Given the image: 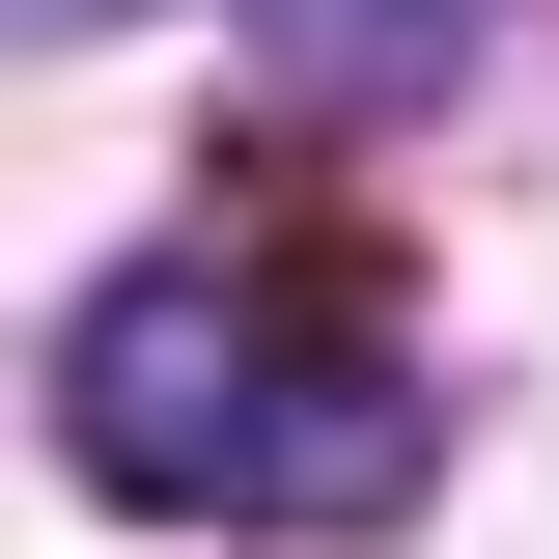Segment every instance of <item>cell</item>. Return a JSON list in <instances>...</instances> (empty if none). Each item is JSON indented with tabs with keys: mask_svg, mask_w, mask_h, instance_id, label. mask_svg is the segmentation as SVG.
Listing matches in <instances>:
<instances>
[{
	"mask_svg": "<svg viewBox=\"0 0 559 559\" xmlns=\"http://www.w3.org/2000/svg\"><path fill=\"white\" fill-rule=\"evenodd\" d=\"M280 392H336V364H280L224 308V252L84 280V336H57V448L112 503H392L419 476V419H280Z\"/></svg>",
	"mask_w": 559,
	"mask_h": 559,
	"instance_id": "cell-1",
	"label": "cell"
},
{
	"mask_svg": "<svg viewBox=\"0 0 559 559\" xmlns=\"http://www.w3.org/2000/svg\"><path fill=\"white\" fill-rule=\"evenodd\" d=\"M252 28H280V84H336V112H392V84L476 57V0H252Z\"/></svg>",
	"mask_w": 559,
	"mask_h": 559,
	"instance_id": "cell-2",
	"label": "cell"
},
{
	"mask_svg": "<svg viewBox=\"0 0 559 559\" xmlns=\"http://www.w3.org/2000/svg\"><path fill=\"white\" fill-rule=\"evenodd\" d=\"M28 28H112V0H28Z\"/></svg>",
	"mask_w": 559,
	"mask_h": 559,
	"instance_id": "cell-3",
	"label": "cell"
}]
</instances>
